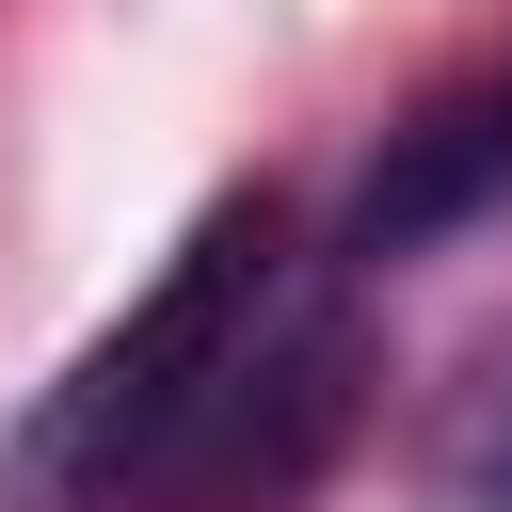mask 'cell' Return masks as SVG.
I'll list each match as a JSON object with an SVG mask.
<instances>
[{
	"label": "cell",
	"instance_id": "3",
	"mask_svg": "<svg viewBox=\"0 0 512 512\" xmlns=\"http://www.w3.org/2000/svg\"><path fill=\"white\" fill-rule=\"evenodd\" d=\"M464 512H512V400H496L480 448H464Z\"/></svg>",
	"mask_w": 512,
	"mask_h": 512
},
{
	"label": "cell",
	"instance_id": "1",
	"mask_svg": "<svg viewBox=\"0 0 512 512\" xmlns=\"http://www.w3.org/2000/svg\"><path fill=\"white\" fill-rule=\"evenodd\" d=\"M368 400L352 272L272 208L224 192L160 288L32 400L16 512H288Z\"/></svg>",
	"mask_w": 512,
	"mask_h": 512
},
{
	"label": "cell",
	"instance_id": "2",
	"mask_svg": "<svg viewBox=\"0 0 512 512\" xmlns=\"http://www.w3.org/2000/svg\"><path fill=\"white\" fill-rule=\"evenodd\" d=\"M496 208H512V64H464L448 96H416L368 144V176H352V208H336L320 256L368 288V272H400V256H432V240H464Z\"/></svg>",
	"mask_w": 512,
	"mask_h": 512
}]
</instances>
